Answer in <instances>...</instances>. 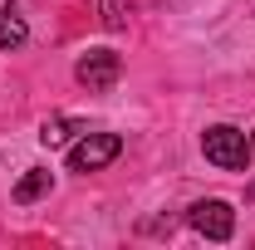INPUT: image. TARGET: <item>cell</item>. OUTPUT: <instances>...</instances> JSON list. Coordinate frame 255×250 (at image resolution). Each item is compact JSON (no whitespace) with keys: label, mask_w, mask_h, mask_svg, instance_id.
I'll list each match as a JSON object with an SVG mask.
<instances>
[{"label":"cell","mask_w":255,"mask_h":250,"mask_svg":"<svg viewBox=\"0 0 255 250\" xmlns=\"http://www.w3.org/2000/svg\"><path fill=\"white\" fill-rule=\"evenodd\" d=\"M98 15H103V25H108V30H123L128 20V0H98Z\"/></svg>","instance_id":"obj_8"},{"label":"cell","mask_w":255,"mask_h":250,"mask_svg":"<svg viewBox=\"0 0 255 250\" xmlns=\"http://www.w3.org/2000/svg\"><path fill=\"white\" fill-rule=\"evenodd\" d=\"M74 132H89V127L79 123V118H44V127H39V142H44V147H64Z\"/></svg>","instance_id":"obj_7"},{"label":"cell","mask_w":255,"mask_h":250,"mask_svg":"<svg viewBox=\"0 0 255 250\" xmlns=\"http://www.w3.org/2000/svg\"><path fill=\"white\" fill-rule=\"evenodd\" d=\"M25 39H30V30H25L20 5L15 0H0V49H20Z\"/></svg>","instance_id":"obj_6"},{"label":"cell","mask_w":255,"mask_h":250,"mask_svg":"<svg viewBox=\"0 0 255 250\" xmlns=\"http://www.w3.org/2000/svg\"><path fill=\"white\" fill-rule=\"evenodd\" d=\"M74 79H79L89 94H108V89L123 79V59H118L113 49H89L84 59L74 64Z\"/></svg>","instance_id":"obj_4"},{"label":"cell","mask_w":255,"mask_h":250,"mask_svg":"<svg viewBox=\"0 0 255 250\" xmlns=\"http://www.w3.org/2000/svg\"><path fill=\"white\" fill-rule=\"evenodd\" d=\"M187 221H191V231L206 236V241H231V236H236V211H231V201H221V196L191 201Z\"/></svg>","instance_id":"obj_3"},{"label":"cell","mask_w":255,"mask_h":250,"mask_svg":"<svg viewBox=\"0 0 255 250\" xmlns=\"http://www.w3.org/2000/svg\"><path fill=\"white\" fill-rule=\"evenodd\" d=\"M49 187H54V172H49V167H30V172L15 182L10 201H15V206H34L39 196H49Z\"/></svg>","instance_id":"obj_5"},{"label":"cell","mask_w":255,"mask_h":250,"mask_svg":"<svg viewBox=\"0 0 255 250\" xmlns=\"http://www.w3.org/2000/svg\"><path fill=\"white\" fill-rule=\"evenodd\" d=\"M201 152H206V162H211V167H221V172H251L255 142L241 132V127L216 123V127H206V132H201Z\"/></svg>","instance_id":"obj_1"},{"label":"cell","mask_w":255,"mask_h":250,"mask_svg":"<svg viewBox=\"0 0 255 250\" xmlns=\"http://www.w3.org/2000/svg\"><path fill=\"white\" fill-rule=\"evenodd\" d=\"M251 142H255V137H251Z\"/></svg>","instance_id":"obj_10"},{"label":"cell","mask_w":255,"mask_h":250,"mask_svg":"<svg viewBox=\"0 0 255 250\" xmlns=\"http://www.w3.org/2000/svg\"><path fill=\"white\" fill-rule=\"evenodd\" d=\"M251 201H255V187H251Z\"/></svg>","instance_id":"obj_9"},{"label":"cell","mask_w":255,"mask_h":250,"mask_svg":"<svg viewBox=\"0 0 255 250\" xmlns=\"http://www.w3.org/2000/svg\"><path fill=\"white\" fill-rule=\"evenodd\" d=\"M118 152H123V137L118 132H84L74 147H69V172H103L108 162H118Z\"/></svg>","instance_id":"obj_2"}]
</instances>
